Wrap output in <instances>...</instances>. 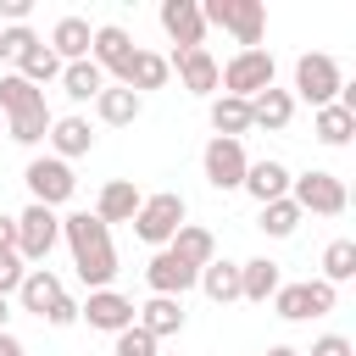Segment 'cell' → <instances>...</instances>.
Returning <instances> with one entry per match:
<instances>
[{
    "label": "cell",
    "mask_w": 356,
    "mask_h": 356,
    "mask_svg": "<svg viewBox=\"0 0 356 356\" xmlns=\"http://www.w3.org/2000/svg\"><path fill=\"white\" fill-rule=\"evenodd\" d=\"M61 239H67V250H72L78 278H83L89 289H111V278H117L111 228H106L95 211H72V217H61Z\"/></svg>",
    "instance_id": "6da1fadb"
},
{
    "label": "cell",
    "mask_w": 356,
    "mask_h": 356,
    "mask_svg": "<svg viewBox=\"0 0 356 356\" xmlns=\"http://www.w3.org/2000/svg\"><path fill=\"white\" fill-rule=\"evenodd\" d=\"M0 117H6V134L17 145H39L50 134V106H44V89H33L28 78H0Z\"/></svg>",
    "instance_id": "7a4b0ae2"
},
{
    "label": "cell",
    "mask_w": 356,
    "mask_h": 356,
    "mask_svg": "<svg viewBox=\"0 0 356 356\" xmlns=\"http://www.w3.org/2000/svg\"><path fill=\"white\" fill-rule=\"evenodd\" d=\"M200 17H206V28H228L245 50H261V33H267V6L261 0H206Z\"/></svg>",
    "instance_id": "3957f363"
},
{
    "label": "cell",
    "mask_w": 356,
    "mask_h": 356,
    "mask_svg": "<svg viewBox=\"0 0 356 356\" xmlns=\"http://www.w3.org/2000/svg\"><path fill=\"white\" fill-rule=\"evenodd\" d=\"M184 217H189L184 195H178V189H161V195H145V200H139V211H134V234H139L145 245L167 250V239L184 228Z\"/></svg>",
    "instance_id": "277c9868"
},
{
    "label": "cell",
    "mask_w": 356,
    "mask_h": 356,
    "mask_svg": "<svg viewBox=\"0 0 356 356\" xmlns=\"http://www.w3.org/2000/svg\"><path fill=\"white\" fill-rule=\"evenodd\" d=\"M289 200L300 206V217H306V211H312V217H339L350 195H345V178H339V172H317V167H312V172L289 178Z\"/></svg>",
    "instance_id": "5b68a950"
},
{
    "label": "cell",
    "mask_w": 356,
    "mask_h": 356,
    "mask_svg": "<svg viewBox=\"0 0 356 356\" xmlns=\"http://www.w3.org/2000/svg\"><path fill=\"white\" fill-rule=\"evenodd\" d=\"M273 72H278V67H273L267 50H239V56L217 72V89L234 95V100H256L261 89H273Z\"/></svg>",
    "instance_id": "8992f818"
},
{
    "label": "cell",
    "mask_w": 356,
    "mask_h": 356,
    "mask_svg": "<svg viewBox=\"0 0 356 356\" xmlns=\"http://www.w3.org/2000/svg\"><path fill=\"white\" fill-rule=\"evenodd\" d=\"M295 89H300V100H312V106H334L339 89H345V72H339L334 56L306 50V56L295 61Z\"/></svg>",
    "instance_id": "52a82bcc"
},
{
    "label": "cell",
    "mask_w": 356,
    "mask_h": 356,
    "mask_svg": "<svg viewBox=\"0 0 356 356\" xmlns=\"http://www.w3.org/2000/svg\"><path fill=\"white\" fill-rule=\"evenodd\" d=\"M28 195H33V206H67L72 195H78V178H72V167L67 161H56V156H33L28 161Z\"/></svg>",
    "instance_id": "ba28073f"
},
{
    "label": "cell",
    "mask_w": 356,
    "mask_h": 356,
    "mask_svg": "<svg viewBox=\"0 0 356 356\" xmlns=\"http://www.w3.org/2000/svg\"><path fill=\"white\" fill-rule=\"evenodd\" d=\"M11 222H17V256L22 261H44L56 250V239H61V217L50 206H33L28 200V211H17Z\"/></svg>",
    "instance_id": "9c48e42d"
},
{
    "label": "cell",
    "mask_w": 356,
    "mask_h": 356,
    "mask_svg": "<svg viewBox=\"0 0 356 356\" xmlns=\"http://www.w3.org/2000/svg\"><path fill=\"white\" fill-rule=\"evenodd\" d=\"M273 312H278L284 323L323 317V312H334V284H323V278H306V284H278V295H273Z\"/></svg>",
    "instance_id": "30bf717a"
},
{
    "label": "cell",
    "mask_w": 356,
    "mask_h": 356,
    "mask_svg": "<svg viewBox=\"0 0 356 356\" xmlns=\"http://www.w3.org/2000/svg\"><path fill=\"white\" fill-rule=\"evenodd\" d=\"M200 167H206V184H211V189H239V184H245L250 156H245V145H239V139H211V145H206V156H200Z\"/></svg>",
    "instance_id": "8fae6325"
},
{
    "label": "cell",
    "mask_w": 356,
    "mask_h": 356,
    "mask_svg": "<svg viewBox=\"0 0 356 356\" xmlns=\"http://www.w3.org/2000/svg\"><path fill=\"white\" fill-rule=\"evenodd\" d=\"M134 300L128 295H117V289H89V300L78 306V317H89V328H100V334H122V328H134Z\"/></svg>",
    "instance_id": "7c38bea8"
},
{
    "label": "cell",
    "mask_w": 356,
    "mask_h": 356,
    "mask_svg": "<svg viewBox=\"0 0 356 356\" xmlns=\"http://www.w3.org/2000/svg\"><path fill=\"white\" fill-rule=\"evenodd\" d=\"M161 28L178 50H200L206 44V17H200V0H161Z\"/></svg>",
    "instance_id": "4fadbf2b"
},
{
    "label": "cell",
    "mask_w": 356,
    "mask_h": 356,
    "mask_svg": "<svg viewBox=\"0 0 356 356\" xmlns=\"http://www.w3.org/2000/svg\"><path fill=\"white\" fill-rule=\"evenodd\" d=\"M195 267H184L172 250H156L150 261H145V284H150V295H172V300H184V289H195Z\"/></svg>",
    "instance_id": "5bb4252c"
},
{
    "label": "cell",
    "mask_w": 356,
    "mask_h": 356,
    "mask_svg": "<svg viewBox=\"0 0 356 356\" xmlns=\"http://www.w3.org/2000/svg\"><path fill=\"white\" fill-rule=\"evenodd\" d=\"M167 67H178V83H184L189 95H217V72H222V67H217V56H211L206 44H200V50H178Z\"/></svg>",
    "instance_id": "9a60e30c"
},
{
    "label": "cell",
    "mask_w": 356,
    "mask_h": 356,
    "mask_svg": "<svg viewBox=\"0 0 356 356\" xmlns=\"http://www.w3.org/2000/svg\"><path fill=\"white\" fill-rule=\"evenodd\" d=\"M134 50H139V44H134V39H128V28H117V22L95 28V39H89V61H95L100 72H122Z\"/></svg>",
    "instance_id": "2e32d148"
},
{
    "label": "cell",
    "mask_w": 356,
    "mask_h": 356,
    "mask_svg": "<svg viewBox=\"0 0 356 356\" xmlns=\"http://www.w3.org/2000/svg\"><path fill=\"white\" fill-rule=\"evenodd\" d=\"M167 78H172V67H167V56H156V50H134V56H128V67L117 72V83H122V89H134V95L161 89Z\"/></svg>",
    "instance_id": "e0dca14e"
},
{
    "label": "cell",
    "mask_w": 356,
    "mask_h": 356,
    "mask_svg": "<svg viewBox=\"0 0 356 356\" xmlns=\"http://www.w3.org/2000/svg\"><path fill=\"white\" fill-rule=\"evenodd\" d=\"M289 178H295V172H289L284 161H250L239 189H245L250 200H261V206H267V200H284V195H289Z\"/></svg>",
    "instance_id": "ac0fdd59"
},
{
    "label": "cell",
    "mask_w": 356,
    "mask_h": 356,
    "mask_svg": "<svg viewBox=\"0 0 356 356\" xmlns=\"http://www.w3.org/2000/svg\"><path fill=\"white\" fill-rule=\"evenodd\" d=\"M139 184L134 178H111L106 189H100V200H95V217L111 228V222H134V211H139Z\"/></svg>",
    "instance_id": "d6986e66"
},
{
    "label": "cell",
    "mask_w": 356,
    "mask_h": 356,
    "mask_svg": "<svg viewBox=\"0 0 356 356\" xmlns=\"http://www.w3.org/2000/svg\"><path fill=\"white\" fill-rule=\"evenodd\" d=\"M67 289H61V278L50 273V267H28V278L17 284V300H22V312H33V317H50V306L61 300Z\"/></svg>",
    "instance_id": "ffe728a7"
},
{
    "label": "cell",
    "mask_w": 356,
    "mask_h": 356,
    "mask_svg": "<svg viewBox=\"0 0 356 356\" xmlns=\"http://www.w3.org/2000/svg\"><path fill=\"white\" fill-rule=\"evenodd\" d=\"M50 145H56V161H72V156H89V145H95V128H89V117H56L50 122V134H44Z\"/></svg>",
    "instance_id": "44dd1931"
},
{
    "label": "cell",
    "mask_w": 356,
    "mask_h": 356,
    "mask_svg": "<svg viewBox=\"0 0 356 356\" xmlns=\"http://www.w3.org/2000/svg\"><path fill=\"white\" fill-rule=\"evenodd\" d=\"M167 250L184 261V267H206V261H217V239H211V228H200V222H184L172 239H167Z\"/></svg>",
    "instance_id": "7402d4cb"
},
{
    "label": "cell",
    "mask_w": 356,
    "mask_h": 356,
    "mask_svg": "<svg viewBox=\"0 0 356 356\" xmlns=\"http://www.w3.org/2000/svg\"><path fill=\"white\" fill-rule=\"evenodd\" d=\"M134 323H139L150 339H167V334L184 328V300H172V295H150V300L134 312Z\"/></svg>",
    "instance_id": "603a6c76"
},
{
    "label": "cell",
    "mask_w": 356,
    "mask_h": 356,
    "mask_svg": "<svg viewBox=\"0 0 356 356\" xmlns=\"http://www.w3.org/2000/svg\"><path fill=\"white\" fill-rule=\"evenodd\" d=\"M89 39H95V28H89L83 17H61V22L50 28V50H56L61 67H67V61H89Z\"/></svg>",
    "instance_id": "cb8c5ba5"
},
{
    "label": "cell",
    "mask_w": 356,
    "mask_h": 356,
    "mask_svg": "<svg viewBox=\"0 0 356 356\" xmlns=\"http://www.w3.org/2000/svg\"><path fill=\"white\" fill-rule=\"evenodd\" d=\"M278 261H267V256H256V261H239V300H256V306H267L273 295H278Z\"/></svg>",
    "instance_id": "d4e9b609"
},
{
    "label": "cell",
    "mask_w": 356,
    "mask_h": 356,
    "mask_svg": "<svg viewBox=\"0 0 356 356\" xmlns=\"http://www.w3.org/2000/svg\"><path fill=\"white\" fill-rule=\"evenodd\" d=\"M289 117H295V95H289V89H261V95L250 100V128L278 134V128H289Z\"/></svg>",
    "instance_id": "484cf974"
},
{
    "label": "cell",
    "mask_w": 356,
    "mask_h": 356,
    "mask_svg": "<svg viewBox=\"0 0 356 356\" xmlns=\"http://www.w3.org/2000/svg\"><path fill=\"white\" fill-rule=\"evenodd\" d=\"M95 111H100V122H111V128H128V122L145 111V100H139L134 89H122V83H106V89L95 95Z\"/></svg>",
    "instance_id": "4316f807"
},
{
    "label": "cell",
    "mask_w": 356,
    "mask_h": 356,
    "mask_svg": "<svg viewBox=\"0 0 356 356\" xmlns=\"http://www.w3.org/2000/svg\"><path fill=\"white\" fill-rule=\"evenodd\" d=\"M100 89H106V72H100L95 61H67V67H61V95H67V100L83 106V100H95Z\"/></svg>",
    "instance_id": "83f0119b"
},
{
    "label": "cell",
    "mask_w": 356,
    "mask_h": 356,
    "mask_svg": "<svg viewBox=\"0 0 356 356\" xmlns=\"http://www.w3.org/2000/svg\"><path fill=\"white\" fill-rule=\"evenodd\" d=\"M211 128H217V139H245L250 134V100L217 95L211 100Z\"/></svg>",
    "instance_id": "f1b7e54d"
},
{
    "label": "cell",
    "mask_w": 356,
    "mask_h": 356,
    "mask_svg": "<svg viewBox=\"0 0 356 356\" xmlns=\"http://www.w3.org/2000/svg\"><path fill=\"white\" fill-rule=\"evenodd\" d=\"M195 284H200L217 306H228V300H239V261H206Z\"/></svg>",
    "instance_id": "f546056e"
},
{
    "label": "cell",
    "mask_w": 356,
    "mask_h": 356,
    "mask_svg": "<svg viewBox=\"0 0 356 356\" xmlns=\"http://www.w3.org/2000/svg\"><path fill=\"white\" fill-rule=\"evenodd\" d=\"M312 134H317L323 145H350V134H356V111H345L339 100H334V106H317Z\"/></svg>",
    "instance_id": "4dcf8cb0"
},
{
    "label": "cell",
    "mask_w": 356,
    "mask_h": 356,
    "mask_svg": "<svg viewBox=\"0 0 356 356\" xmlns=\"http://www.w3.org/2000/svg\"><path fill=\"white\" fill-rule=\"evenodd\" d=\"M17 78H28L33 89H39V83H56V78H61V61H56V50L39 39V44H33V50L17 61Z\"/></svg>",
    "instance_id": "1f68e13d"
},
{
    "label": "cell",
    "mask_w": 356,
    "mask_h": 356,
    "mask_svg": "<svg viewBox=\"0 0 356 356\" xmlns=\"http://www.w3.org/2000/svg\"><path fill=\"white\" fill-rule=\"evenodd\" d=\"M295 228H300V206H295L289 195H284V200H267V206H261V234H267V239H289Z\"/></svg>",
    "instance_id": "d6a6232c"
},
{
    "label": "cell",
    "mask_w": 356,
    "mask_h": 356,
    "mask_svg": "<svg viewBox=\"0 0 356 356\" xmlns=\"http://www.w3.org/2000/svg\"><path fill=\"white\" fill-rule=\"evenodd\" d=\"M356 278V239H334L323 250V284H345Z\"/></svg>",
    "instance_id": "836d02e7"
},
{
    "label": "cell",
    "mask_w": 356,
    "mask_h": 356,
    "mask_svg": "<svg viewBox=\"0 0 356 356\" xmlns=\"http://www.w3.org/2000/svg\"><path fill=\"white\" fill-rule=\"evenodd\" d=\"M39 44V33L28 28V22H17V28H0V56H11V61H22L28 50Z\"/></svg>",
    "instance_id": "e575fe53"
},
{
    "label": "cell",
    "mask_w": 356,
    "mask_h": 356,
    "mask_svg": "<svg viewBox=\"0 0 356 356\" xmlns=\"http://www.w3.org/2000/svg\"><path fill=\"white\" fill-rule=\"evenodd\" d=\"M117 356H161V350H156V339L134 323V328H122V334H117Z\"/></svg>",
    "instance_id": "d590c367"
},
{
    "label": "cell",
    "mask_w": 356,
    "mask_h": 356,
    "mask_svg": "<svg viewBox=\"0 0 356 356\" xmlns=\"http://www.w3.org/2000/svg\"><path fill=\"white\" fill-rule=\"evenodd\" d=\"M22 278H28L22 256H17V250H0V295H11V289H17Z\"/></svg>",
    "instance_id": "8d00e7d4"
},
{
    "label": "cell",
    "mask_w": 356,
    "mask_h": 356,
    "mask_svg": "<svg viewBox=\"0 0 356 356\" xmlns=\"http://www.w3.org/2000/svg\"><path fill=\"white\" fill-rule=\"evenodd\" d=\"M44 323H56V328H67V323H78V300H72V295H61V300L50 306V317H44Z\"/></svg>",
    "instance_id": "74e56055"
},
{
    "label": "cell",
    "mask_w": 356,
    "mask_h": 356,
    "mask_svg": "<svg viewBox=\"0 0 356 356\" xmlns=\"http://www.w3.org/2000/svg\"><path fill=\"white\" fill-rule=\"evenodd\" d=\"M312 356H350V339H345V334H323V339L312 345Z\"/></svg>",
    "instance_id": "f35d334b"
},
{
    "label": "cell",
    "mask_w": 356,
    "mask_h": 356,
    "mask_svg": "<svg viewBox=\"0 0 356 356\" xmlns=\"http://www.w3.org/2000/svg\"><path fill=\"white\" fill-rule=\"evenodd\" d=\"M28 11H33V0H0V17L17 28V22H28Z\"/></svg>",
    "instance_id": "ab89813d"
},
{
    "label": "cell",
    "mask_w": 356,
    "mask_h": 356,
    "mask_svg": "<svg viewBox=\"0 0 356 356\" xmlns=\"http://www.w3.org/2000/svg\"><path fill=\"white\" fill-rule=\"evenodd\" d=\"M0 250H17V222L0 217Z\"/></svg>",
    "instance_id": "60d3db41"
},
{
    "label": "cell",
    "mask_w": 356,
    "mask_h": 356,
    "mask_svg": "<svg viewBox=\"0 0 356 356\" xmlns=\"http://www.w3.org/2000/svg\"><path fill=\"white\" fill-rule=\"evenodd\" d=\"M0 356H28V350H22V339H11V334H0Z\"/></svg>",
    "instance_id": "b9f144b4"
},
{
    "label": "cell",
    "mask_w": 356,
    "mask_h": 356,
    "mask_svg": "<svg viewBox=\"0 0 356 356\" xmlns=\"http://www.w3.org/2000/svg\"><path fill=\"white\" fill-rule=\"evenodd\" d=\"M6 323H11V300L0 295V334H6Z\"/></svg>",
    "instance_id": "7bdbcfd3"
},
{
    "label": "cell",
    "mask_w": 356,
    "mask_h": 356,
    "mask_svg": "<svg viewBox=\"0 0 356 356\" xmlns=\"http://www.w3.org/2000/svg\"><path fill=\"white\" fill-rule=\"evenodd\" d=\"M267 356H300V350H289V345H273V350H267Z\"/></svg>",
    "instance_id": "ee69618b"
},
{
    "label": "cell",
    "mask_w": 356,
    "mask_h": 356,
    "mask_svg": "<svg viewBox=\"0 0 356 356\" xmlns=\"http://www.w3.org/2000/svg\"><path fill=\"white\" fill-rule=\"evenodd\" d=\"M0 128H6V117H0Z\"/></svg>",
    "instance_id": "f6af8a7d"
}]
</instances>
